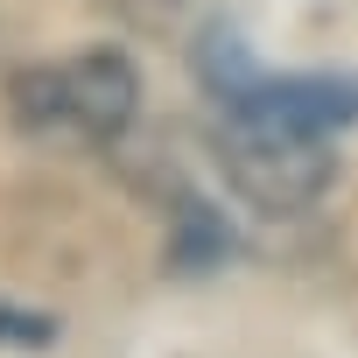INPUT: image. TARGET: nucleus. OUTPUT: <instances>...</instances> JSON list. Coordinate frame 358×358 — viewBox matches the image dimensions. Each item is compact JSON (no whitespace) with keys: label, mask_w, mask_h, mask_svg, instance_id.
Listing matches in <instances>:
<instances>
[{"label":"nucleus","mask_w":358,"mask_h":358,"mask_svg":"<svg viewBox=\"0 0 358 358\" xmlns=\"http://www.w3.org/2000/svg\"><path fill=\"white\" fill-rule=\"evenodd\" d=\"M211 162L225 176V190L246 211H260V218H302V211H316L337 190V148H330V134H295V127L218 113Z\"/></svg>","instance_id":"nucleus-2"},{"label":"nucleus","mask_w":358,"mask_h":358,"mask_svg":"<svg viewBox=\"0 0 358 358\" xmlns=\"http://www.w3.org/2000/svg\"><path fill=\"white\" fill-rule=\"evenodd\" d=\"M190 78H197V92L225 113V106L260 78V57H253V43H246L225 15H211V22L197 29V43H190Z\"/></svg>","instance_id":"nucleus-5"},{"label":"nucleus","mask_w":358,"mask_h":358,"mask_svg":"<svg viewBox=\"0 0 358 358\" xmlns=\"http://www.w3.org/2000/svg\"><path fill=\"white\" fill-rule=\"evenodd\" d=\"M232 120H267V127H295V134H344L358 127V71H267L225 106Z\"/></svg>","instance_id":"nucleus-3"},{"label":"nucleus","mask_w":358,"mask_h":358,"mask_svg":"<svg viewBox=\"0 0 358 358\" xmlns=\"http://www.w3.org/2000/svg\"><path fill=\"white\" fill-rule=\"evenodd\" d=\"M64 344V316L0 295V351H57Z\"/></svg>","instance_id":"nucleus-6"},{"label":"nucleus","mask_w":358,"mask_h":358,"mask_svg":"<svg viewBox=\"0 0 358 358\" xmlns=\"http://www.w3.org/2000/svg\"><path fill=\"white\" fill-rule=\"evenodd\" d=\"M8 127L43 148H120L141 120V64L120 43H92L64 64L8 71Z\"/></svg>","instance_id":"nucleus-1"},{"label":"nucleus","mask_w":358,"mask_h":358,"mask_svg":"<svg viewBox=\"0 0 358 358\" xmlns=\"http://www.w3.org/2000/svg\"><path fill=\"white\" fill-rule=\"evenodd\" d=\"M239 260V225L218 197L204 190H176L169 204V232H162V274L169 281H211L218 267Z\"/></svg>","instance_id":"nucleus-4"}]
</instances>
